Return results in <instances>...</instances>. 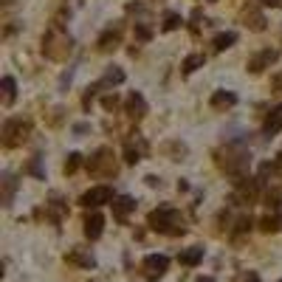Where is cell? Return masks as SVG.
Instances as JSON below:
<instances>
[{"instance_id":"1","label":"cell","mask_w":282,"mask_h":282,"mask_svg":"<svg viewBox=\"0 0 282 282\" xmlns=\"http://www.w3.org/2000/svg\"><path fill=\"white\" fill-rule=\"evenodd\" d=\"M215 164L223 169L226 175L232 178V183L243 181L248 175V167H251V153H248L240 141H229L226 147H220L215 153Z\"/></svg>"},{"instance_id":"2","label":"cell","mask_w":282,"mask_h":282,"mask_svg":"<svg viewBox=\"0 0 282 282\" xmlns=\"http://www.w3.org/2000/svg\"><path fill=\"white\" fill-rule=\"evenodd\" d=\"M70 51H74V37L65 31L62 23L54 20L51 28L45 31V37H42V54L48 59H54V62H62V59L70 56Z\"/></svg>"},{"instance_id":"3","label":"cell","mask_w":282,"mask_h":282,"mask_svg":"<svg viewBox=\"0 0 282 282\" xmlns=\"http://www.w3.org/2000/svg\"><path fill=\"white\" fill-rule=\"evenodd\" d=\"M147 226L153 232L169 234V237H178V234H186V223H183L181 212L172 209V206H158V209L150 212Z\"/></svg>"},{"instance_id":"4","label":"cell","mask_w":282,"mask_h":282,"mask_svg":"<svg viewBox=\"0 0 282 282\" xmlns=\"http://www.w3.org/2000/svg\"><path fill=\"white\" fill-rule=\"evenodd\" d=\"M88 172L93 178H116L119 175V164L110 147H99L96 153L88 158Z\"/></svg>"},{"instance_id":"5","label":"cell","mask_w":282,"mask_h":282,"mask_svg":"<svg viewBox=\"0 0 282 282\" xmlns=\"http://www.w3.org/2000/svg\"><path fill=\"white\" fill-rule=\"evenodd\" d=\"M28 135H31V119H23V116H12V119L3 121V147L14 150L26 144Z\"/></svg>"},{"instance_id":"6","label":"cell","mask_w":282,"mask_h":282,"mask_svg":"<svg viewBox=\"0 0 282 282\" xmlns=\"http://www.w3.org/2000/svg\"><path fill=\"white\" fill-rule=\"evenodd\" d=\"M141 271H144V279L147 282L161 279L169 271V257H164V254H147L144 262H141Z\"/></svg>"},{"instance_id":"7","label":"cell","mask_w":282,"mask_h":282,"mask_svg":"<svg viewBox=\"0 0 282 282\" xmlns=\"http://www.w3.org/2000/svg\"><path fill=\"white\" fill-rule=\"evenodd\" d=\"M79 203H82L85 209H99V206H105V203H113V189L105 186V183L91 186V189L79 197Z\"/></svg>"},{"instance_id":"8","label":"cell","mask_w":282,"mask_h":282,"mask_svg":"<svg viewBox=\"0 0 282 282\" xmlns=\"http://www.w3.org/2000/svg\"><path fill=\"white\" fill-rule=\"evenodd\" d=\"M121 31H124V26L121 23H116V26H110L105 31V34L96 40V48L102 51V54H110V51H116L121 45Z\"/></svg>"},{"instance_id":"9","label":"cell","mask_w":282,"mask_h":282,"mask_svg":"<svg viewBox=\"0 0 282 282\" xmlns=\"http://www.w3.org/2000/svg\"><path fill=\"white\" fill-rule=\"evenodd\" d=\"M144 153H147V141L141 138L138 133H133L124 141V161L127 164H138L144 158Z\"/></svg>"},{"instance_id":"10","label":"cell","mask_w":282,"mask_h":282,"mask_svg":"<svg viewBox=\"0 0 282 282\" xmlns=\"http://www.w3.org/2000/svg\"><path fill=\"white\" fill-rule=\"evenodd\" d=\"M65 215H68V203L62 200V195H59V192H51L48 203H45V218H48L51 223H62Z\"/></svg>"},{"instance_id":"11","label":"cell","mask_w":282,"mask_h":282,"mask_svg":"<svg viewBox=\"0 0 282 282\" xmlns=\"http://www.w3.org/2000/svg\"><path fill=\"white\" fill-rule=\"evenodd\" d=\"M276 56H279L276 48H262L260 54H254L251 59H248V70H251V74H262L265 68H271V65L276 62Z\"/></svg>"},{"instance_id":"12","label":"cell","mask_w":282,"mask_h":282,"mask_svg":"<svg viewBox=\"0 0 282 282\" xmlns=\"http://www.w3.org/2000/svg\"><path fill=\"white\" fill-rule=\"evenodd\" d=\"M124 113H127V119H133V121L144 119V116H147V102H144V96L135 91L130 93V96L124 99Z\"/></svg>"},{"instance_id":"13","label":"cell","mask_w":282,"mask_h":282,"mask_svg":"<svg viewBox=\"0 0 282 282\" xmlns=\"http://www.w3.org/2000/svg\"><path fill=\"white\" fill-rule=\"evenodd\" d=\"M65 262H70V265H79V268H93L96 265V257L91 254V248H68L65 251Z\"/></svg>"},{"instance_id":"14","label":"cell","mask_w":282,"mask_h":282,"mask_svg":"<svg viewBox=\"0 0 282 282\" xmlns=\"http://www.w3.org/2000/svg\"><path fill=\"white\" fill-rule=\"evenodd\" d=\"M240 17H243V26H248L251 31H265V23L268 20H265V14L254 6V3L243 9V12H240Z\"/></svg>"},{"instance_id":"15","label":"cell","mask_w":282,"mask_h":282,"mask_svg":"<svg viewBox=\"0 0 282 282\" xmlns=\"http://www.w3.org/2000/svg\"><path fill=\"white\" fill-rule=\"evenodd\" d=\"M85 237L88 240H99L102 237V232H105V218H102V215H99V212H91V215H88V218H85Z\"/></svg>"},{"instance_id":"16","label":"cell","mask_w":282,"mask_h":282,"mask_svg":"<svg viewBox=\"0 0 282 282\" xmlns=\"http://www.w3.org/2000/svg\"><path fill=\"white\" fill-rule=\"evenodd\" d=\"M0 203L6 206H12V200H14V192H17V178L12 175V172H3V175H0Z\"/></svg>"},{"instance_id":"17","label":"cell","mask_w":282,"mask_h":282,"mask_svg":"<svg viewBox=\"0 0 282 282\" xmlns=\"http://www.w3.org/2000/svg\"><path fill=\"white\" fill-rule=\"evenodd\" d=\"M279 130H282V105H276V107L268 110L265 124H262V133H265V135H276Z\"/></svg>"},{"instance_id":"18","label":"cell","mask_w":282,"mask_h":282,"mask_svg":"<svg viewBox=\"0 0 282 282\" xmlns=\"http://www.w3.org/2000/svg\"><path fill=\"white\" fill-rule=\"evenodd\" d=\"M113 215H116V220H127V215L135 209V200L130 195H119V197H113Z\"/></svg>"},{"instance_id":"19","label":"cell","mask_w":282,"mask_h":282,"mask_svg":"<svg viewBox=\"0 0 282 282\" xmlns=\"http://www.w3.org/2000/svg\"><path fill=\"white\" fill-rule=\"evenodd\" d=\"M215 110H229V107H234L237 105V96H234L232 91H218L215 96H212V102H209Z\"/></svg>"},{"instance_id":"20","label":"cell","mask_w":282,"mask_h":282,"mask_svg":"<svg viewBox=\"0 0 282 282\" xmlns=\"http://www.w3.org/2000/svg\"><path fill=\"white\" fill-rule=\"evenodd\" d=\"M200 260H203V248H200V246L183 248V251L178 254V262H181V265H186V268L197 265V262H200Z\"/></svg>"},{"instance_id":"21","label":"cell","mask_w":282,"mask_h":282,"mask_svg":"<svg viewBox=\"0 0 282 282\" xmlns=\"http://www.w3.org/2000/svg\"><path fill=\"white\" fill-rule=\"evenodd\" d=\"M121 82H124V70L119 65H110L105 70V77L99 79V88H110V85H121Z\"/></svg>"},{"instance_id":"22","label":"cell","mask_w":282,"mask_h":282,"mask_svg":"<svg viewBox=\"0 0 282 282\" xmlns=\"http://www.w3.org/2000/svg\"><path fill=\"white\" fill-rule=\"evenodd\" d=\"M203 65H206L203 54H189L186 59H183V65H181V74H183V77H189V74H195V70L203 68Z\"/></svg>"},{"instance_id":"23","label":"cell","mask_w":282,"mask_h":282,"mask_svg":"<svg viewBox=\"0 0 282 282\" xmlns=\"http://www.w3.org/2000/svg\"><path fill=\"white\" fill-rule=\"evenodd\" d=\"M0 88H3V105H14V99H17V82H14V77H3V82H0Z\"/></svg>"},{"instance_id":"24","label":"cell","mask_w":282,"mask_h":282,"mask_svg":"<svg viewBox=\"0 0 282 282\" xmlns=\"http://www.w3.org/2000/svg\"><path fill=\"white\" fill-rule=\"evenodd\" d=\"M234 42H237V34H234V31H220V34L212 40V48H215V51H226V48H232Z\"/></svg>"},{"instance_id":"25","label":"cell","mask_w":282,"mask_h":282,"mask_svg":"<svg viewBox=\"0 0 282 282\" xmlns=\"http://www.w3.org/2000/svg\"><path fill=\"white\" fill-rule=\"evenodd\" d=\"M26 172H28V175H34L37 181H45V169H42V158H40V155H34V158L26 164Z\"/></svg>"},{"instance_id":"26","label":"cell","mask_w":282,"mask_h":282,"mask_svg":"<svg viewBox=\"0 0 282 282\" xmlns=\"http://www.w3.org/2000/svg\"><path fill=\"white\" fill-rule=\"evenodd\" d=\"M181 14H175V12H167L164 14V23H161V31H175V28H181Z\"/></svg>"},{"instance_id":"27","label":"cell","mask_w":282,"mask_h":282,"mask_svg":"<svg viewBox=\"0 0 282 282\" xmlns=\"http://www.w3.org/2000/svg\"><path fill=\"white\" fill-rule=\"evenodd\" d=\"M164 153L172 155V161H181V155H186V144H181V141H169L167 147H164Z\"/></svg>"},{"instance_id":"28","label":"cell","mask_w":282,"mask_h":282,"mask_svg":"<svg viewBox=\"0 0 282 282\" xmlns=\"http://www.w3.org/2000/svg\"><path fill=\"white\" fill-rule=\"evenodd\" d=\"M79 164H82V155L79 153H70L68 158H65V175H74L79 169Z\"/></svg>"},{"instance_id":"29","label":"cell","mask_w":282,"mask_h":282,"mask_svg":"<svg viewBox=\"0 0 282 282\" xmlns=\"http://www.w3.org/2000/svg\"><path fill=\"white\" fill-rule=\"evenodd\" d=\"M279 223H282V220L276 218V215H265V218L260 220V229H262V232H276Z\"/></svg>"},{"instance_id":"30","label":"cell","mask_w":282,"mask_h":282,"mask_svg":"<svg viewBox=\"0 0 282 282\" xmlns=\"http://www.w3.org/2000/svg\"><path fill=\"white\" fill-rule=\"evenodd\" d=\"M135 40H138V42H150V40H153V28L144 26V23H135Z\"/></svg>"},{"instance_id":"31","label":"cell","mask_w":282,"mask_h":282,"mask_svg":"<svg viewBox=\"0 0 282 282\" xmlns=\"http://www.w3.org/2000/svg\"><path fill=\"white\" fill-rule=\"evenodd\" d=\"M265 206H268V209H279V206H282V192L279 189L268 192V195H265Z\"/></svg>"},{"instance_id":"32","label":"cell","mask_w":282,"mask_h":282,"mask_svg":"<svg viewBox=\"0 0 282 282\" xmlns=\"http://www.w3.org/2000/svg\"><path fill=\"white\" fill-rule=\"evenodd\" d=\"M200 20H203V14H200V9H195V12H192V23H189V31L192 34H200Z\"/></svg>"},{"instance_id":"33","label":"cell","mask_w":282,"mask_h":282,"mask_svg":"<svg viewBox=\"0 0 282 282\" xmlns=\"http://www.w3.org/2000/svg\"><path fill=\"white\" fill-rule=\"evenodd\" d=\"M102 107H105V110H116V107H119V96H116V93H107V96L102 99Z\"/></svg>"},{"instance_id":"34","label":"cell","mask_w":282,"mask_h":282,"mask_svg":"<svg viewBox=\"0 0 282 282\" xmlns=\"http://www.w3.org/2000/svg\"><path fill=\"white\" fill-rule=\"evenodd\" d=\"M234 282H260V276L254 274V271H240Z\"/></svg>"},{"instance_id":"35","label":"cell","mask_w":282,"mask_h":282,"mask_svg":"<svg viewBox=\"0 0 282 282\" xmlns=\"http://www.w3.org/2000/svg\"><path fill=\"white\" fill-rule=\"evenodd\" d=\"M62 113H65V107H54V110H51V119H48V124H51V127H56V124H59V121H62Z\"/></svg>"},{"instance_id":"36","label":"cell","mask_w":282,"mask_h":282,"mask_svg":"<svg viewBox=\"0 0 282 282\" xmlns=\"http://www.w3.org/2000/svg\"><path fill=\"white\" fill-rule=\"evenodd\" d=\"M74 133H77V135L91 133V124H85V121H79V124H74Z\"/></svg>"},{"instance_id":"37","label":"cell","mask_w":282,"mask_h":282,"mask_svg":"<svg viewBox=\"0 0 282 282\" xmlns=\"http://www.w3.org/2000/svg\"><path fill=\"white\" fill-rule=\"evenodd\" d=\"M271 85H274V91H276V93H282V70H279V74H274Z\"/></svg>"},{"instance_id":"38","label":"cell","mask_w":282,"mask_h":282,"mask_svg":"<svg viewBox=\"0 0 282 282\" xmlns=\"http://www.w3.org/2000/svg\"><path fill=\"white\" fill-rule=\"evenodd\" d=\"M260 6H271V9H279L282 6V0H257Z\"/></svg>"},{"instance_id":"39","label":"cell","mask_w":282,"mask_h":282,"mask_svg":"<svg viewBox=\"0 0 282 282\" xmlns=\"http://www.w3.org/2000/svg\"><path fill=\"white\" fill-rule=\"evenodd\" d=\"M144 181H147V186H158V183H161V181H158V178H155V175H147V178H144Z\"/></svg>"},{"instance_id":"40","label":"cell","mask_w":282,"mask_h":282,"mask_svg":"<svg viewBox=\"0 0 282 282\" xmlns=\"http://www.w3.org/2000/svg\"><path fill=\"white\" fill-rule=\"evenodd\" d=\"M274 164H276V169L282 172V155H276V158H274Z\"/></svg>"},{"instance_id":"41","label":"cell","mask_w":282,"mask_h":282,"mask_svg":"<svg viewBox=\"0 0 282 282\" xmlns=\"http://www.w3.org/2000/svg\"><path fill=\"white\" fill-rule=\"evenodd\" d=\"M197 282H215L212 276H197Z\"/></svg>"},{"instance_id":"42","label":"cell","mask_w":282,"mask_h":282,"mask_svg":"<svg viewBox=\"0 0 282 282\" xmlns=\"http://www.w3.org/2000/svg\"><path fill=\"white\" fill-rule=\"evenodd\" d=\"M279 282H282V279H279Z\"/></svg>"}]
</instances>
